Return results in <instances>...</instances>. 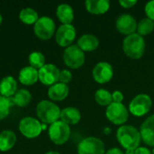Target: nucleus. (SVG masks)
Returning <instances> with one entry per match:
<instances>
[{
    "instance_id": "nucleus-1",
    "label": "nucleus",
    "mask_w": 154,
    "mask_h": 154,
    "mask_svg": "<svg viewBox=\"0 0 154 154\" xmlns=\"http://www.w3.org/2000/svg\"><path fill=\"white\" fill-rule=\"evenodd\" d=\"M116 139L125 150H136L142 141L140 131L133 125H124L116 131Z\"/></svg>"
},
{
    "instance_id": "nucleus-2",
    "label": "nucleus",
    "mask_w": 154,
    "mask_h": 154,
    "mask_svg": "<svg viewBox=\"0 0 154 154\" xmlns=\"http://www.w3.org/2000/svg\"><path fill=\"white\" fill-rule=\"evenodd\" d=\"M145 47L143 37L137 32L126 36L123 41V51L125 54L133 60L141 59L144 54Z\"/></svg>"
},
{
    "instance_id": "nucleus-3",
    "label": "nucleus",
    "mask_w": 154,
    "mask_h": 154,
    "mask_svg": "<svg viewBox=\"0 0 154 154\" xmlns=\"http://www.w3.org/2000/svg\"><path fill=\"white\" fill-rule=\"evenodd\" d=\"M60 109L53 102L42 100L36 106V115L38 118L45 125H51L60 118Z\"/></svg>"
},
{
    "instance_id": "nucleus-4",
    "label": "nucleus",
    "mask_w": 154,
    "mask_h": 154,
    "mask_svg": "<svg viewBox=\"0 0 154 154\" xmlns=\"http://www.w3.org/2000/svg\"><path fill=\"white\" fill-rule=\"evenodd\" d=\"M106 118L116 125H124L129 118V110L123 103H112L106 109Z\"/></svg>"
},
{
    "instance_id": "nucleus-5",
    "label": "nucleus",
    "mask_w": 154,
    "mask_h": 154,
    "mask_svg": "<svg viewBox=\"0 0 154 154\" xmlns=\"http://www.w3.org/2000/svg\"><path fill=\"white\" fill-rule=\"evenodd\" d=\"M48 133L49 137L53 143L57 145H62L69 139L70 127L67 124L59 120L50 125Z\"/></svg>"
},
{
    "instance_id": "nucleus-6",
    "label": "nucleus",
    "mask_w": 154,
    "mask_h": 154,
    "mask_svg": "<svg viewBox=\"0 0 154 154\" xmlns=\"http://www.w3.org/2000/svg\"><path fill=\"white\" fill-rule=\"evenodd\" d=\"M152 106V100L147 94H139L135 96L129 104V113L136 117L145 116Z\"/></svg>"
},
{
    "instance_id": "nucleus-7",
    "label": "nucleus",
    "mask_w": 154,
    "mask_h": 154,
    "mask_svg": "<svg viewBox=\"0 0 154 154\" xmlns=\"http://www.w3.org/2000/svg\"><path fill=\"white\" fill-rule=\"evenodd\" d=\"M85 52L81 51L77 44H72L65 49L63 52L64 63L70 69H77L85 63Z\"/></svg>"
},
{
    "instance_id": "nucleus-8",
    "label": "nucleus",
    "mask_w": 154,
    "mask_h": 154,
    "mask_svg": "<svg viewBox=\"0 0 154 154\" xmlns=\"http://www.w3.org/2000/svg\"><path fill=\"white\" fill-rule=\"evenodd\" d=\"M35 35L41 40L51 39L56 32L54 21L49 16H42L34 23L33 28Z\"/></svg>"
},
{
    "instance_id": "nucleus-9",
    "label": "nucleus",
    "mask_w": 154,
    "mask_h": 154,
    "mask_svg": "<svg viewBox=\"0 0 154 154\" xmlns=\"http://www.w3.org/2000/svg\"><path fill=\"white\" fill-rule=\"evenodd\" d=\"M79 154H105V143L97 137H87L83 139L78 145Z\"/></svg>"
},
{
    "instance_id": "nucleus-10",
    "label": "nucleus",
    "mask_w": 154,
    "mask_h": 154,
    "mask_svg": "<svg viewBox=\"0 0 154 154\" xmlns=\"http://www.w3.org/2000/svg\"><path fill=\"white\" fill-rule=\"evenodd\" d=\"M18 127L21 134L28 139L38 137L42 131L41 122L31 116L23 117L20 121Z\"/></svg>"
},
{
    "instance_id": "nucleus-11",
    "label": "nucleus",
    "mask_w": 154,
    "mask_h": 154,
    "mask_svg": "<svg viewBox=\"0 0 154 154\" xmlns=\"http://www.w3.org/2000/svg\"><path fill=\"white\" fill-rule=\"evenodd\" d=\"M76 34V29L72 24H61L55 32V40L60 47L68 48L72 45Z\"/></svg>"
},
{
    "instance_id": "nucleus-12",
    "label": "nucleus",
    "mask_w": 154,
    "mask_h": 154,
    "mask_svg": "<svg viewBox=\"0 0 154 154\" xmlns=\"http://www.w3.org/2000/svg\"><path fill=\"white\" fill-rule=\"evenodd\" d=\"M114 75V69L110 63L106 61L98 62L92 70V76L98 84H106L109 82Z\"/></svg>"
},
{
    "instance_id": "nucleus-13",
    "label": "nucleus",
    "mask_w": 154,
    "mask_h": 154,
    "mask_svg": "<svg viewBox=\"0 0 154 154\" xmlns=\"http://www.w3.org/2000/svg\"><path fill=\"white\" fill-rule=\"evenodd\" d=\"M60 70L51 63L45 64L42 68L38 70L39 80L46 86H52L59 81Z\"/></svg>"
},
{
    "instance_id": "nucleus-14",
    "label": "nucleus",
    "mask_w": 154,
    "mask_h": 154,
    "mask_svg": "<svg viewBox=\"0 0 154 154\" xmlns=\"http://www.w3.org/2000/svg\"><path fill=\"white\" fill-rule=\"evenodd\" d=\"M137 24H138V23L135 20V18L129 14H121L120 16H118V18L116 19V30L120 33L125 34L126 36L133 34L136 32Z\"/></svg>"
},
{
    "instance_id": "nucleus-15",
    "label": "nucleus",
    "mask_w": 154,
    "mask_h": 154,
    "mask_svg": "<svg viewBox=\"0 0 154 154\" xmlns=\"http://www.w3.org/2000/svg\"><path fill=\"white\" fill-rule=\"evenodd\" d=\"M141 138L145 144L154 147V115L148 116L140 128Z\"/></svg>"
},
{
    "instance_id": "nucleus-16",
    "label": "nucleus",
    "mask_w": 154,
    "mask_h": 154,
    "mask_svg": "<svg viewBox=\"0 0 154 154\" xmlns=\"http://www.w3.org/2000/svg\"><path fill=\"white\" fill-rule=\"evenodd\" d=\"M77 45L84 52L86 51L89 52V51H94L95 50L97 49L99 45V41L97 38V36H95L94 34L86 33L79 38L77 42Z\"/></svg>"
},
{
    "instance_id": "nucleus-17",
    "label": "nucleus",
    "mask_w": 154,
    "mask_h": 154,
    "mask_svg": "<svg viewBox=\"0 0 154 154\" xmlns=\"http://www.w3.org/2000/svg\"><path fill=\"white\" fill-rule=\"evenodd\" d=\"M86 9L92 14H104L110 8V2L108 0H87L85 2Z\"/></svg>"
},
{
    "instance_id": "nucleus-18",
    "label": "nucleus",
    "mask_w": 154,
    "mask_h": 154,
    "mask_svg": "<svg viewBox=\"0 0 154 154\" xmlns=\"http://www.w3.org/2000/svg\"><path fill=\"white\" fill-rule=\"evenodd\" d=\"M18 79L23 85H25V86L33 85L39 80L38 70L31 66L23 67L19 71Z\"/></svg>"
},
{
    "instance_id": "nucleus-19",
    "label": "nucleus",
    "mask_w": 154,
    "mask_h": 154,
    "mask_svg": "<svg viewBox=\"0 0 154 154\" xmlns=\"http://www.w3.org/2000/svg\"><path fill=\"white\" fill-rule=\"evenodd\" d=\"M69 92V88L67 84L58 82L49 88L48 97L53 101H62L68 97Z\"/></svg>"
},
{
    "instance_id": "nucleus-20",
    "label": "nucleus",
    "mask_w": 154,
    "mask_h": 154,
    "mask_svg": "<svg viewBox=\"0 0 154 154\" xmlns=\"http://www.w3.org/2000/svg\"><path fill=\"white\" fill-rule=\"evenodd\" d=\"M60 121L67 124L68 125H77L81 119L80 111L73 106H68L60 111Z\"/></svg>"
},
{
    "instance_id": "nucleus-21",
    "label": "nucleus",
    "mask_w": 154,
    "mask_h": 154,
    "mask_svg": "<svg viewBox=\"0 0 154 154\" xmlns=\"http://www.w3.org/2000/svg\"><path fill=\"white\" fill-rule=\"evenodd\" d=\"M17 91V82L12 76H6L0 81V94L6 98L14 97Z\"/></svg>"
},
{
    "instance_id": "nucleus-22",
    "label": "nucleus",
    "mask_w": 154,
    "mask_h": 154,
    "mask_svg": "<svg viewBox=\"0 0 154 154\" xmlns=\"http://www.w3.org/2000/svg\"><path fill=\"white\" fill-rule=\"evenodd\" d=\"M56 14L62 24H71L74 20L73 8L68 4L59 5L56 10Z\"/></svg>"
},
{
    "instance_id": "nucleus-23",
    "label": "nucleus",
    "mask_w": 154,
    "mask_h": 154,
    "mask_svg": "<svg viewBox=\"0 0 154 154\" xmlns=\"http://www.w3.org/2000/svg\"><path fill=\"white\" fill-rule=\"evenodd\" d=\"M16 143V135L11 130H4L0 133V151L7 152L11 150Z\"/></svg>"
},
{
    "instance_id": "nucleus-24",
    "label": "nucleus",
    "mask_w": 154,
    "mask_h": 154,
    "mask_svg": "<svg viewBox=\"0 0 154 154\" xmlns=\"http://www.w3.org/2000/svg\"><path fill=\"white\" fill-rule=\"evenodd\" d=\"M12 98L15 106L20 107H24L30 104L32 100V95L30 91H28L27 89L22 88L17 90L16 93L14 95V97H12Z\"/></svg>"
},
{
    "instance_id": "nucleus-25",
    "label": "nucleus",
    "mask_w": 154,
    "mask_h": 154,
    "mask_svg": "<svg viewBox=\"0 0 154 154\" xmlns=\"http://www.w3.org/2000/svg\"><path fill=\"white\" fill-rule=\"evenodd\" d=\"M19 19L25 24H34L38 19V13L32 7H25L19 13Z\"/></svg>"
},
{
    "instance_id": "nucleus-26",
    "label": "nucleus",
    "mask_w": 154,
    "mask_h": 154,
    "mask_svg": "<svg viewBox=\"0 0 154 154\" xmlns=\"http://www.w3.org/2000/svg\"><path fill=\"white\" fill-rule=\"evenodd\" d=\"M95 101L102 106H108L113 103L112 100V94L104 88H100L96 91L95 93Z\"/></svg>"
},
{
    "instance_id": "nucleus-27",
    "label": "nucleus",
    "mask_w": 154,
    "mask_h": 154,
    "mask_svg": "<svg viewBox=\"0 0 154 154\" xmlns=\"http://www.w3.org/2000/svg\"><path fill=\"white\" fill-rule=\"evenodd\" d=\"M154 30V22L149 18H143L142 19L138 24H137V30L136 32L140 34L141 36H145L152 32Z\"/></svg>"
},
{
    "instance_id": "nucleus-28",
    "label": "nucleus",
    "mask_w": 154,
    "mask_h": 154,
    "mask_svg": "<svg viewBox=\"0 0 154 154\" xmlns=\"http://www.w3.org/2000/svg\"><path fill=\"white\" fill-rule=\"evenodd\" d=\"M28 60L30 66L36 69H40L45 65V57L40 51H32L30 53Z\"/></svg>"
},
{
    "instance_id": "nucleus-29",
    "label": "nucleus",
    "mask_w": 154,
    "mask_h": 154,
    "mask_svg": "<svg viewBox=\"0 0 154 154\" xmlns=\"http://www.w3.org/2000/svg\"><path fill=\"white\" fill-rule=\"evenodd\" d=\"M10 104L8 98L0 96V121L5 119L10 112Z\"/></svg>"
},
{
    "instance_id": "nucleus-30",
    "label": "nucleus",
    "mask_w": 154,
    "mask_h": 154,
    "mask_svg": "<svg viewBox=\"0 0 154 154\" xmlns=\"http://www.w3.org/2000/svg\"><path fill=\"white\" fill-rule=\"evenodd\" d=\"M72 79V74L69 69H62L60 72V78H59V82L67 84L69 83Z\"/></svg>"
},
{
    "instance_id": "nucleus-31",
    "label": "nucleus",
    "mask_w": 154,
    "mask_h": 154,
    "mask_svg": "<svg viewBox=\"0 0 154 154\" xmlns=\"http://www.w3.org/2000/svg\"><path fill=\"white\" fill-rule=\"evenodd\" d=\"M144 11H145L146 15H147V18L151 19L152 21L154 22V0L148 2L145 5Z\"/></svg>"
},
{
    "instance_id": "nucleus-32",
    "label": "nucleus",
    "mask_w": 154,
    "mask_h": 154,
    "mask_svg": "<svg viewBox=\"0 0 154 154\" xmlns=\"http://www.w3.org/2000/svg\"><path fill=\"white\" fill-rule=\"evenodd\" d=\"M124 99H125V97L121 91L116 90L112 93V100L114 103H123Z\"/></svg>"
},
{
    "instance_id": "nucleus-33",
    "label": "nucleus",
    "mask_w": 154,
    "mask_h": 154,
    "mask_svg": "<svg viewBox=\"0 0 154 154\" xmlns=\"http://www.w3.org/2000/svg\"><path fill=\"white\" fill-rule=\"evenodd\" d=\"M137 4V1L136 0H120L119 1V5L124 7V8H131V7H134L135 5Z\"/></svg>"
},
{
    "instance_id": "nucleus-34",
    "label": "nucleus",
    "mask_w": 154,
    "mask_h": 154,
    "mask_svg": "<svg viewBox=\"0 0 154 154\" xmlns=\"http://www.w3.org/2000/svg\"><path fill=\"white\" fill-rule=\"evenodd\" d=\"M134 154H152V152L148 148H146V147H141V146H139L135 150Z\"/></svg>"
},
{
    "instance_id": "nucleus-35",
    "label": "nucleus",
    "mask_w": 154,
    "mask_h": 154,
    "mask_svg": "<svg viewBox=\"0 0 154 154\" xmlns=\"http://www.w3.org/2000/svg\"><path fill=\"white\" fill-rule=\"evenodd\" d=\"M105 154H125L123 152L122 150H120L119 148H112L109 149L107 152H106Z\"/></svg>"
},
{
    "instance_id": "nucleus-36",
    "label": "nucleus",
    "mask_w": 154,
    "mask_h": 154,
    "mask_svg": "<svg viewBox=\"0 0 154 154\" xmlns=\"http://www.w3.org/2000/svg\"><path fill=\"white\" fill-rule=\"evenodd\" d=\"M103 133H104V134H106V135H108L109 134H111V129H110L109 127H106V128H104V130H103Z\"/></svg>"
},
{
    "instance_id": "nucleus-37",
    "label": "nucleus",
    "mask_w": 154,
    "mask_h": 154,
    "mask_svg": "<svg viewBox=\"0 0 154 154\" xmlns=\"http://www.w3.org/2000/svg\"><path fill=\"white\" fill-rule=\"evenodd\" d=\"M134 152H135V150H131V149L125 150V154H134Z\"/></svg>"
},
{
    "instance_id": "nucleus-38",
    "label": "nucleus",
    "mask_w": 154,
    "mask_h": 154,
    "mask_svg": "<svg viewBox=\"0 0 154 154\" xmlns=\"http://www.w3.org/2000/svg\"><path fill=\"white\" fill-rule=\"evenodd\" d=\"M45 154H60V152H54V151H51V152H46Z\"/></svg>"
},
{
    "instance_id": "nucleus-39",
    "label": "nucleus",
    "mask_w": 154,
    "mask_h": 154,
    "mask_svg": "<svg viewBox=\"0 0 154 154\" xmlns=\"http://www.w3.org/2000/svg\"><path fill=\"white\" fill-rule=\"evenodd\" d=\"M2 22H3V17H2V15H1V14H0V25H1Z\"/></svg>"
},
{
    "instance_id": "nucleus-40",
    "label": "nucleus",
    "mask_w": 154,
    "mask_h": 154,
    "mask_svg": "<svg viewBox=\"0 0 154 154\" xmlns=\"http://www.w3.org/2000/svg\"><path fill=\"white\" fill-rule=\"evenodd\" d=\"M152 154H154V148H153V150L152 151Z\"/></svg>"
}]
</instances>
